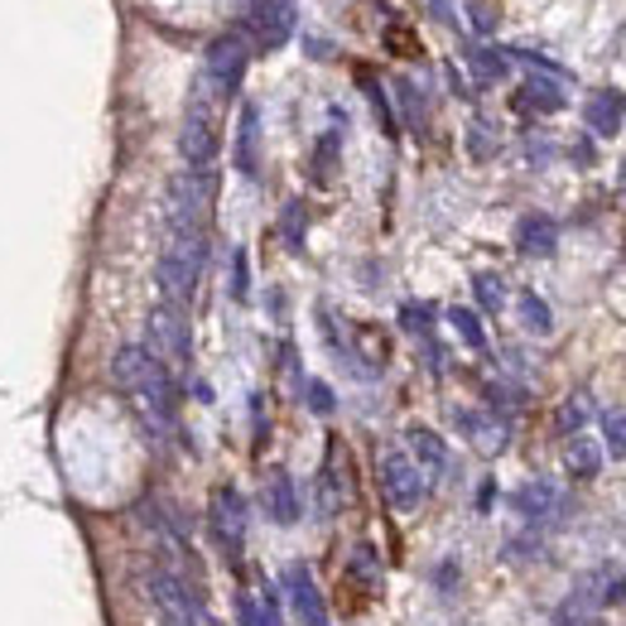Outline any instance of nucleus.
<instances>
[{
  "label": "nucleus",
  "instance_id": "1",
  "mask_svg": "<svg viewBox=\"0 0 626 626\" xmlns=\"http://www.w3.org/2000/svg\"><path fill=\"white\" fill-rule=\"evenodd\" d=\"M111 376H116V386L131 396L135 410H141V420L155 429V434H169L173 429V381H169V371L159 366V357L149 352V347L125 342L111 362Z\"/></svg>",
  "mask_w": 626,
  "mask_h": 626
},
{
  "label": "nucleus",
  "instance_id": "2",
  "mask_svg": "<svg viewBox=\"0 0 626 626\" xmlns=\"http://www.w3.org/2000/svg\"><path fill=\"white\" fill-rule=\"evenodd\" d=\"M203 261H207V231H169L165 237V251H159V289H165V304H189L193 289H198V275H203Z\"/></svg>",
  "mask_w": 626,
  "mask_h": 626
},
{
  "label": "nucleus",
  "instance_id": "3",
  "mask_svg": "<svg viewBox=\"0 0 626 626\" xmlns=\"http://www.w3.org/2000/svg\"><path fill=\"white\" fill-rule=\"evenodd\" d=\"M217 198V173L213 169H183L179 179L169 183V231L189 237V231L207 227V213H213Z\"/></svg>",
  "mask_w": 626,
  "mask_h": 626
},
{
  "label": "nucleus",
  "instance_id": "4",
  "mask_svg": "<svg viewBox=\"0 0 626 626\" xmlns=\"http://www.w3.org/2000/svg\"><path fill=\"white\" fill-rule=\"evenodd\" d=\"M217 111L222 101L207 97V92L193 83V97H189V111H183V131H179V155L189 169H207L217 159Z\"/></svg>",
  "mask_w": 626,
  "mask_h": 626
},
{
  "label": "nucleus",
  "instance_id": "5",
  "mask_svg": "<svg viewBox=\"0 0 626 626\" xmlns=\"http://www.w3.org/2000/svg\"><path fill=\"white\" fill-rule=\"evenodd\" d=\"M246 63H251V44L241 34H222V39L207 44L203 53V73H198V87L217 101H231L241 92V77H246Z\"/></svg>",
  "mask_w": 626,
  "mask_h": 626
},
{
  "label": "nucleus",
  "instance_id": "6",
  "mask_svg": "<svg viewBox=\"0 0 626 626\" xmlns=\"http://www.w3.org/2000/svg\"><path fill=\"white\" fill-rule=\"evenodd\" d=\"M149 352L159 357V366H189L193 362V338H189V318L179 304H159L149 313Z\"/></svg>",
  "mask_w": 626,
  "mask_h": 626
},
{
  "label": "nucleus",
  "instance_id": "7",
  "mask_svg": "<svg viewBox=\"0 0 626 626\" xmlns=\"http://www.w3.org/2000/svg\"><path fill=\"white\" fill-rule=\"evenodd\" d=\"M207 520H213V535L217 544L241 559V544H246V526H251V511H246V496L237 486H217L213 492V506H207Z\"/></svg>",
  "mask_w": 626,
  "mask_h": 626
},
{
  "label": "nucleus",
  "instance_id": "8",
  "mask_svg": "<svg viewBox=\"0 0 626 626\" xmlns=\"http://www.w3.org/2000/svg\"><path fill=\"white\" fill-rule=\"evenodd\" d=\"M381 486H386V502L396 506V511H414V506L424 502V492H429L420 462H414L410 454H400V448L381 458Z\"/></svg>",
  "mask_w": 626,
  "mask_h": 626
},
{
  "label": "nucleus",
  "instance_id": "9",
  "mask_svg": "<svg viewBox=\"0 0 626 626\" xmlns=\"http://www.w3.org/2000/svg\"><path fill=\"white\" fill-rule=\"evenodd\" d=\"M149 593H155L159 612H165V622H179V626L203 622L198 602H193V593L183 588L179 574H169V569H159V564H155V569H149Z\"/></svg>",
  "mask_w": 626,
  "mask_h": 626
},
{
  "label": "nucleus",
  "instance_id": "10",
  "mask_svg": "<svg viewBox=\"0 0 626 626\" xmlns=\"http://www.w3.org/2000/svg\"><path fill=\"white\" fill-rule=\"evenodd\" d=\"M285 593H289V607H294L299 626H328V602H323L318 583L304 564H289L285 569Z\"/></svg>",
  "mask_w": 626,
  "mask_h": 626
},
{
  "label": "nucleus",
  "instance_id": "11",
  "mask_svg": "<svg viewBox=\"0 0 626 626\" xmlns=\"http://www.w3.org/2000/svg\"><path fill=\"white\" fill-rule=\"evenodd\" d=\"M583 121H588V131L602 135V141H612V135L626 125V97L617 87H602L593 92V97L583 101Z\"/></svg>",
  "mask_w": 626,
  "mask_h": 626
},
{
  "label": "nucleus",
  "instance_id": "12",
  "mask_svg": "<svg viewBox=\"0 0 626 626\" xmlns=\"http://www.w3.org/2000/svg\"><path fill=\"white\" fill-rule=\"evenodd\" d=\"M554 246H559V222H554L550 213H526L516 222V251L520 256H554Z\"/></svg>",
  "mask_w": 626,
  "mask_h": 626
},
{
  "label": "nucleus",
  "instance_id": "13",
  "mask_svg": "<svg viewBox=\"0 0 626 626\" xmlns=\"http://www.w3.org/2000/svg\"><path fill=\"white\" fill-rule=\"evenodd\" d=\"M251 29H256L261 49H280L289 34H294V0H265L256 15H251Z\"/></svg>",
  "mask_w": 626,
  "mask_h": 626
},
{
  "label": "nucleus",
  "instance_id": "14",
  "mask_svg": "<svg viewBox=\"0 0 626 626\" xmlns=\"http://www.w3.org/2000/svg\"><path fill=\"white\" fill-rule=\"evenodd\" d=\"M237 169L246 173V179H256V169H261V111H256V101H246V107H241V121H237Z\"/></svg>",
  "mask_w": 626,
  "mask_h": 626
},
{
  "label": "nucleus",
  "instance_id": "15",
  "mask_svg": "<svg viewBox=\"0 0 626 626\" xmlns=\"http://www.w3.org/2000/svg\"><path fill=\"white\" fill-rule=\"evenodd\" d=\"M454 420H458V429H462V434H468V438H472V444H478V448H482V454H502V448H506V424H502V420H496V414H478V410H458V414H454Z\"/></svg>",
  "mask_w": 626,
  "mask_h": 626
},
{
  "label": "nucleus",
  "instance_id": "16",
  "mask_svg": "<svg viewBox=\"0 0 626 626\" xmlns=\"http://www.w3.org/2000/svg\"><path fill=\"white\" fill-rule=\"evenodd\" d=\"M405 438H410V454H414L420 468H429V472H444L448 468V444L434 434V429L410 424V434H405Z\"/></svg>",
  "mask_w": 626,
  "mask_h": 626
},
{
  "label": "nucleus",
  "instance_id": "17",
  "mask_svg": "<svg viewBox=\"0 0 626 626\" xmlns=\"http://www.w3.org/2000/svg\"><path fill=\"white\" fill-rule=\"evenodd\" d=\"M516 107H526V111H559L564 107V83H554V77H530V83L516 92Z\"/></svg>",
  "mask_w": 626,
  "mask_h": 626
},
{
  "label": "nucleus",
  "instance_id": "18",
  "mask_svg": "<svg viewBox=\"0 0 626 626\" xmlns=\"http://www.w3.org/2000/svg\"><path fill=\"white\" fill-rule=\"evenodd\" d=\"M564 468H569V478H578V482L598 478V468H602V448H598V438L574 434L569 454H564Z\"/></svg>",
  "mask_w": 626,
  "mask_h": 626
},
{
  "label": "nucleus",
  "instance_id": "19",
  "mask_svg": "<svg viewBox=\"0 0 626 626\" xmlns=\"http://www.w3.org/2000/svg\"><path fill=\"white\" fill-rule=\"evenodd\" d=\"M265 496H270V516L280 520V526H294L299 520V486L289 472H275L270 486H265Z\"/></svg>",
  "mask_w": 626,
  "mask_h": 626
},
{
  "label": "nucleus",
  "instance_id": "20",
  "mask_svg": "<svg viewBox=\"0 0 626 626\" xmlns=\"http://www.w3.org/2000/svg\"><path fill=\"white\" fill-rule=\"evenodd\" d=\"M237 617H241V626H280V602H275L270 588H265V593H241Z\"/></svg>",
  "mask_w": 626,
  "mask_h": 626
},
{
  "label": "nucleus",
  "instance_id": "21",
  "mask_svg": "<svg viewBox=\"0 0 626 626\" xmlns=\"http://www.w3.org/2000/svg\"><path fill=\"white\" fill-rule=\"evenodd\" d=\"M511 502H516V511L526 516V520H544L554 506H559V492H554L550 482H530V486H520Z\"/></svg>",
  "mask_w": 626,
  "mask_h": 626
},
{
  "label": "nucleus",
  "instance_id": "22",
  "mask_svg": "<svg viewBox=\"0 0 626 626\" xmlns=\"http://www.w3.org/2000/svg\"><path fill=\"white\" fill-rule=\"evenodd\" d=\"M520 323H526V333H535V338H550V333H554V313H550V304H544L535 289L520 294Z\"/></svg>",
  "mask_w": 626,
  "mask_h": 626
},
{
  "label": "nucleus",
  "instance_id": "23",
  "mask_svg": "<svg viewBox=\"0 0 626 626\" xmlns=\"http://www.w3.org/2000/svg\"><path fill=\"white\" fill-rule=\"evenodd\" d=\"M472 294H478V304L486 313H502L506 309V280H502V275H492V270H482L478 280H472Z\"/></svg>",
  "mask_w": 626,
  "mask_h": 626
},
{
  "label": "nucleus",
  "instance_id": "24",
  "mask_svg": "<svg viewBox=\"0 0 626 626\" xmlns=\"http://www.w3.org/2000/svg\"><path fill=\"white\" fill-rule=\"evenodd\" d=\"M468 63H472V73H478V83H502L506 77V53L502 49H472Z\"/></svg>",
  "mask_w": 626,
  "mask_h": 626
},
{
  "label": "nucleus",
  "instance_id": "25",
  "mask_svg": "<svg viewBox=\"0 0 626 626\" xmlns=\"http://www.w3.org/2000/svg\"><path fill=\"white\" fill-rule=\"evenodd\" d=\"M448 323H454V333H458V338L472 347V352H482V347H486L482 318H478V313H472V309H448Z\"/></svg>",
  "mask_w": 626,
  "mask_h": 626
},
{
  "label": "nucleus",
  "instance_id": "26",
  "mask_svg": "<svg viewBox=\"0 0 626 626\" xmlns=\"http://www.w3.org/2000/svg\"><path fill=\"white\" fill-rule=\"evenodd\" d=\"M338 145H342V135L328 131V135L318 141V149H313V179H318V183H328L333 165H338Z\"/></svg>",
  "mask_w": 626,
  "mask_h": 626
},
{
  "label": "nucleus",
  "instance_id": "27",
  "mask_svg": "<svg viewBox=\"0 0 626 626\" xmlns=\"http://www.w3.org/2000/svg\"><path fill=\"white\" fill-rule=\"evenodd\" d=\"M280 227H285V241H289V246H294V251L304 246V203H289Z\"/></svg>",
  "mask_w": 626,
  "mask_h": 626
},
{
  "label": "nucleus",
  "instance_id": "28",
  "mask_svg": "<svg viewBox=\"0 0 626 626\" xmlns=\"http://www.w3.org/2000/svg\"><path fill=\"white\" fill-rule=\"evenodd\" d=\"M602 434H607L612 458H626V414H607V420H602Z\"/></svg>",
  "mask_w": 626,
  "mask_h": 626
},
{
  "label": "nucleus",
  "instance_id": "29",
  "mask_svg": "<svg viewBox=\"0 0 626 626\" xmlns=\"http://www.w3.org/2000/svg\"><path fill=\"white\" fill-rule=\"evenodd\" d=\"M304 396H309V410L313 414H333V405H338V396H333L323 381H304Z\"/></svg>",
  "mask_w": 626,
  "mask_h": 626
},
{
  "label": "nucleus",
  "instance_id": "30",
  "mask_svg": "<svg viewBox=\"0 0 626 626\" xmlns=\"http://www.w3.org/2000/svg\"><path fill=\"white\" fill-rule=\"evenodd\" d=\"M588 420V396H569L559 405V429H583Z\"/></svg>",
  "mask_w": 626,
  "mask_h": 626
},
{
  "label": "nucleus",
  "instance_id": "31",
  "mask_svg": "<svg viewBox=\"0 0 626 626\" xmlns=\"http://www.w3.org/2000/svg\"><path fill=\"white\" fill-rule=\"evenodd\" d=\"M400 323H405V333H414V338L429 342V309L424 304H405L400 309Z\"/></svg>",
  "mask_w": 626,
  "mask_h": 626
},
{
  "label": "nucleus",
  "instance_id": "32",
  "mask_svg": "<svg viewBox=\"0 0 626 626\" xmlns=\"http://www.w3.org/2000/svg\"><path fill=\"white\" fill-rule=\"evenodd\" d=\"M400 101H405V111H410V121L420 125V121H424V101H420V87H414V83H405V77H400Z\"/></svg>",
  "mask_w": 626,
  "mask_h": 626
},
{
  "label": "nucleus",
  "instance_id": "33",
  "mask_svg": "<svg viewBox=\"0 0 626 626\" xmlns=\"http://www.w3.org/2000/svg\"><path fill=\"white\" fill-rule=\"evenodd\" d=\"M468 149H472V159H486V155H492V149H496L482 121H478V125H472V131H468Z\"/></svg>",
  "mask_w": 626,
  "mask_h": 626
},
{
  "label": "nucleus",
  "instance_id": "34",
  "mask_svg": "<svg viewBox=\"0 0 626 626\" xmlns=\"http://www.w3.org/2000/svg\"><path fill=\"white\" fill-rule=\"evenodd\" d=\"M231 294L246 299V256L237 251V261H231Z\"/></svg>",
  "mask_w": 626,
  "mask_h": 626
},
{
  "label": "nucleus",
  "instance_id": "35",
  "mask_svg": "<svg viewBox=\"0 0 626 626\" xmlns=\"http://www.w3.org/2000/svg\"><path fill=\"white\" fill-rule=\"evenodd\" d=\"M602 602H612V607H626V578H622V583H607V588H602Z\"/></svg>",
  "mask_w": 626,
  "mask_h": 626
},
{
  "label": "nucleus",
  "instance_id": "36",
  "mask_svg": "<svg viewBox=\"0 0 626 626\" xmlns=\"http://www.w3.org/2000/svg\"><path fill=\"white\" fill-rule=\"evenodd\" d=\"M434 5V15L444 20V25H458V10H454V0H429Z\"/></svg>",
  "mask_w": 626,
  "mask_h": 626
},
{
  "label": "nucleus",
  "instance_id": "37",
  "mask_svg": "<svg viewBox=\"0 0 626 626\" xmlns=\"http://www.w3.org/2000/svg\"><path fill=\"white\" fill-rule=\"evenodd\" d=\"M622 189H626V159H622Z\"/></svg>",
  "mask_w": 626,
  "mask_h": 626
},
{
  "label": "nucleus",
  "instance_id": "38",
  "mask_svg": "<svg viewBox=\"0 0 626 626\" xmlns=\"http://www.w3.org/2000/svg\"><path fill=\"white\" fill-rule=\"evenodd\" d=\"M165 626H179V622H165Z\"/></svg>",
  "mask_w": 626,
  "mask_h": 626
}]
</instances>
